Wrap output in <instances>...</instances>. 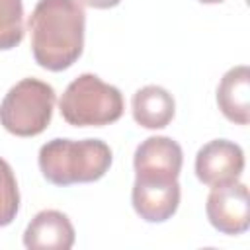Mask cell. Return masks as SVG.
I'll use <instances>...</instances> for the list:
<instances>
[{"mask_svg":"<svg viewBox=\"0 0 250 250\" xmlns=\"http://www.w3.org/2000/svg\"><path fill=\"white\" fill-rule=\"evenodd\" d=\"M84 23L78 0H39L27 21L35 62L53 72L72 66L82 55Z\"/></svg>","mask_w":250,"mask_h":250,"instance_id":"1","label":"cell"},{"mask_svg":"<svg viewBox=\"0 0 250 250\" xmlns=\"http://www.w3.org/2000/svg\"><path fill=\"white\" fill-rule=\"evenodd\" d=\"M111 166V150L100 139H53L39 150V168L55 186L100 180Z\"/></svg>","mask_w":250,"mask_h":250,"instance_id":"2","label":"cell"},{"mask_svg":"<svg viewBox=\"0 0 250 250\" xmlns=\"http://www.w3.org/2000/svg\"><path fill=\"white\" fill-rule=\"evenodd\" d=\"M59 107L62 119L74 127H102L123 115V96L115 86L86 72L66 86Z\"/></svg>","mask_w":250,"mask_h":250,"instance_id":"3","label":"cell"},{"mask_svg":"<svg viewBox=\"0 0 250 250\" xmlns=\"http://www.w3.org/2000/svg\"><path fill=\"white\" fill-rule=\"evenodd\" d=\"M55 90L37 78H23L8 90L0 104V123L16 137H35L53 117Z\"/></svg>","mask_w":250,"mask_h":250,"instance_id":"4","label":"cell"},{"mask_svg":"<svg viewBox=\"0 0 250 250\" xmlns=\"http://www.w3.org/2000/svg\"><path fill=\"white\" fill-rule=\"evenodd\" d=\"M182 162V146L176 141L170 137H148L135 150V180L174 182L180 176Z\"/></svg>","mask_w":250,"mask_h":250,"instance_id":"5","label":"cell"},{"mask_svg":"<svg viewBox=\"0 0 250 250\" xmlns=\"http://www.w3.org/2000/svg\"><path fill=\"white\" fill-rule=\"evenodd\" d=\"M205 211L209 223L223 234H240L248 230L250 225L248 188L238 182L213 188L207 197Z\"/></svg>","mask_w":250,"mask_h":250,"instance_id":"6","label":"cell"},{"mask_svg":"<svg viewBox=\"0 0 250 250\" xmlns=\"http://www.w3.org/2000/svg\"><path fill=\"white\" fill-rule=\"evenodd\" d=\"M244 170L242 148L227 139H215L203 145L195 156V174L209 188L238 182Z\"/></svg>","mask_w":250,"mask_h":250,"instance_id":"7","label":"cell"},{"mask_svg":"<svg viewBox=\"0 0 250 250\" xmlns=\"http://www.w3.org/2000/svg\"><path fill=\"white\" fill-rule=\"evenodd\" d=\"M133 207L137 215L148 223H162L170 219L180 205V184L174 182H146L135 180Z\"/></svg>","mask_w":250,"mask_h":250,"instance_id":"8","label":"cell"},{"mask_svg":"<svg viewBox=\"0 0 250 250\" xmlns=\"http://www.w3.org/2000/svg\"><path fill=\"white\" fill-rule=\"evenodd\" d=\"M23 244L29 250H68L74 244V227L61 211H41L27 225Z\"/></svg>","mask_w":250,"mask_h":250,"instance_id":"9","label":"cell"},{"mask_svg":"<svg viewBox=\"0 0 250 250\" xmlns=\"http://www.w3.org/2000/svg\"><path fill=\"white\" fill-rule=\"evenodd\" d=\"M217 104L223 115L238 125L250 121V68L246 64L230 68L217 88Z\"/></svg>","mask_w":250,"mask_h":250,"instance_id":"10","label":"cell"},{"mask_svg":"<svg viewBox=\"0 0 250 250\" xmlns=\"http://www.w3.org/2000/svg\"><path fill=\"white\" fill-rule=\"evenodd\" d=\"M176 111L174 98L162 86H145L133 96V117L145 129L166 127Z\"/></svg>","mask_w":250,"mask_h":250,"instance_id":"11","label":"cell"},{"mask_svg":"<svg viewBox=\"0 0 250 250\" xmlns=\"http://www.w3.org/2000/svg\"><path fill=\"white\" fill-rule=\"evenodd\" d=\"M23 39L21 0H0V51L14 49Z\"/></svg>","mask_w":250,"mask_h":250,"instance_id":"12","label":"cell"},{"mask_svg":"<svg viewBox=\"0 0 250 250\" xmlns=\"http://www.w3.org/2000/svg\"><path fill=\"white\" fill-rule=\"evenodd\" d=\"M20 209V191L12 166L0 158V227L10 225Z\"/></svg>","mask_w":250,"mask_h":250,"instance_id":"13","label":"cell"},{"mask_svg":"<svg viewBox=\"0 0 250 250\" xmlns=\"http://www.w3.org/2000/svg\"><path fill=\"white\" fill-rule=\"evenodd\" d=\"M121 0H82V4L90 6V8H100V10H105V8H113L117 6Z\"/></svg>","mask_w":250,"mask_h":250,"instance_id":"14","label":"cell"},{"mask_svg":"<svg viewBox=\"0 0 250 250\" xmlns=\"http://www.w3.org/2000/svg\"><path fill=\"white\" fill-rule=\"evenodd\" d=\"M199 2H203V4H219L223 0H199Z\"/></svg>","mask_w":250,"mask_h":250,"instance_id":"15","label":"cell"}]
</instances>
